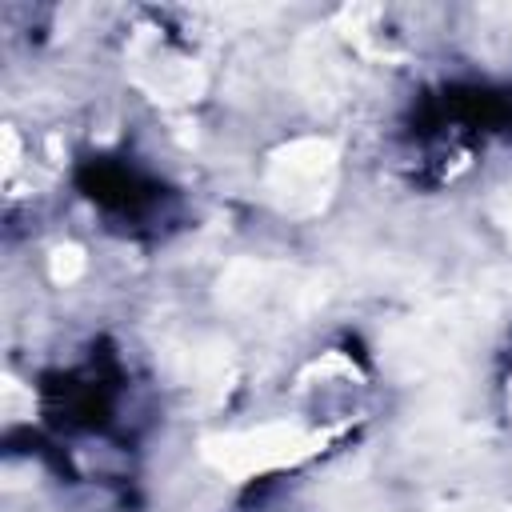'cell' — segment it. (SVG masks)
Returning a JSON list of instances; mask_svg holds the SVG:
<instances>
[{
  "label": "cell",
  "mask_w": 512,
  "mask_h": 512,
  "mask_svg": "<svg viewBox=\"0 0 512 512\" xmlns=\"http://www.w3.org/2000/svg\"><path fill=\"white\" fill-rule=\"evenodd\" d=\"M324 444V432L300 428V424H256L244 432H220L204 440V460L232 476V480H248L284 464H296L304 456H312Z\"/></svg>",
  "instance_id": "obj_1"
},
{
  "label": "cell",
  "mask_w": 512,
  "mask_h": 512,
  "mask_svg": "<svg viewBox=\"0 0 512 512\" xmlns=\"http://www.w3.org/2000/svg\"><path fill=\"white\" fill-rule=\"evenodd\" d=\"M336 184V144L328 136H296L268 160L264 188L288 216H312L324 208Z\"/></svg>",
  "instance_id": "obj_2"
},
{
  "label": "cell",
  "mask_w": 512,
  "mask_h": 512,
  "mask_svg": "<svg viewBox=\"0 0 512 512\" xmlns=\"http://www.w3.org/2000/svg\"><path fill=\"white\" fill-rule=\"evenodd\" d=\"M220 300L236 312H272L276 308V312L296 316L316 300V284L280 264L240 260L220 276Z\"/></svg>",
  "instance_id": "obj_3"
},
{
  "label": "cell",
  "mask_w": 512,
  "mask_h": 512,
  "mask_svg": "<svg viewBox=\"0 0 512 512\" xmlns=\"http://www.w3.org/2000/svg\"><path fill=\"white\" fill-rule=\"evenodd\" d=\"M136 80L156 96V100H168V104H184V100H196L204 92V72L188 60H172V56H160V60H148Z\"/></svg>",
  "instance_id": "obj_4"
},
{
  "label": "cell",
  "mask_w": 512,
  "mask_h": 512,
  "mask_svg": "<svg viewBox=\"0 0 512 512\" xmlns=\"http://www.w3.org/2000/svg\"><path fill=\"white\" fill-rule=\"evenodd\" d=\"M84 252L76 248V244H60L52 256H48V272H52V280L56 284H72L80 272H84Z\"/></svg>",
  "instance_id": "obj_5"
},
{
  "label": "cell",
  "mask_w": 512,
  "mask_h": 512,
  "mask_svg": "<svg viewBox=\"0 0 512 512\" xmlns=\"http://www.w3.org/2000/svg\"><path fill=\"white\" fill-rule=\"evenodd\" d=\"M492 216H496V224L512 236V184L496 188V196H492Z\"/></svg>",
  "instance_id": "obj_6"
},
{
  "label": "cell",
  "mask_w": 512,
  "mask_h": 512,
  "mask_svg": "<svg viewBox=\"0 0 512 512\" xmlns=\"http://www.w3.org/2000/svg\"><path fill=\"white\" fill-rule=\"evenodd\" d=\"M4 168H8V172L16 168V132H12V128L4 132Z\"/></svg>",
  "instance_id": "obj_7"
},
{
  "label": "cell",
  "mask_w": 512,
  "mask_h": 512,
  "mask_svg": "<svg viewBox=\"0 0 512 512\" xmlns=\"http://www.w3.org/2000/svg\"><path fill=\"white\" fill-rule=\"evenodd\" d=\"M508 412H512V376H508Z\"/></svg>",
  "instance_id": "obj_8"
}]
</instances>
